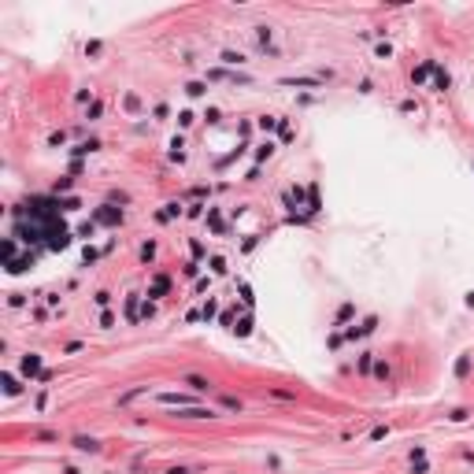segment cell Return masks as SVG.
Wrapping results in <instances>:
<instances>
[{
	"label": "cell",
	"instance_id": "obj_1",
	"mask_svg": "<svg viewBox=\"0 0 474 474\" xmlns=\"http://www.w3.org/2000/svg\"><path fill=\"white\" fill-rule=\"evenodd\" d=\"M182 385H189L193 393H211V389H215L211 378H204V374H185V378H182Z\"/></svg>",
	"mask_w": 474,
	"mask_h": 474
},
{
	"label": "cell",
	"instance_id": "obj_2",
	"mask_svg": "<svg viewBox=\"0 0 474 474\" xmlns=\"http://www.w3.org/2000/svg\"><path fill=\"white\" fill-rule=\"evenodd\" d=\"M178 419H219V411L215 407H182Z\"/></svg>",
	"mask_w": 474,
	"mask_h": 474
},
{
	"label": "cell",
	"instance_id": "obj_3",
	"mask_svg": "<svg viewBox=\"0 0 474 474\" xmlns=\"http://www.w3.org/2000/svg\"><path fill=\"white\" fill-rule=\"evenodd\" d=\"M71 444H74L78 452H100V441H97V437H74Z\"/></svg>",
	"mask_w": 474,
	"mask_h": 474
},
{
	"label": "cell",
	"instance_id": "obj_4",
	"mask_svg": "<svg viewBox=\"0 0 474 474\" xmlns=\"http://www.w3.org/2000/svg\"><path fill=\"white\" fill-rule=\"evenodd\" d=\"M282 85H297V89H315V85H322V78H282Z\"/></svg>",
	"mask_w": 474,
	"mask_h": 474
},
{
	"label": "cell",
	"instance_id": "obj_5",
	"mask_svg": "<svg viewBox=\"0 0 474 474\" xmlns=\"http://www.w3.org/2000/svg\"><path fill=\"white\" fill-rule=\"evenodd\" d=\"M219 60L226 63V67H241V63H245V56H241V52H233V49H222V56H219Z\"/></svg>",
	"mask_w": 474,
	"mask_h": 474
},
{
	"label": "cell",
	"instance_id": "obj_6",
	"mask_svg": "<svg viewBox=\"0 0 474 474\" xmlns=\"http://www.w3.org/2000/svg\"><path fill=\"white\" fill-rule=\"evenodd\" d=\"M159 400H163V404H178V407H189V396H185V393H159Z\"/></svg>",
	"mask_w": 474,
	"mask_h": 474
},
{
	"label": "cell",
	"instance_id": "obj_7",
	"mask_svg": "<svg viewBox=\"0 0 474 474\" xmlns=\"http://www.w3.org/2000/svg\"><path fill=\"white\" fill-rule=\"evenodd\" d=\"M37 371H41V359H37V356H26V359H23V374L30 378V374H37Z\"/></svg>",
	"mask_w": 474,
	"mask_h": 474
},
{
	"label": "cell",
	"instance_id": "obj_8",
	"mask_svg": "<svg viewBox=\"0 0 474 474\" xmlns=\"http://www.w3.org/2000/svg\"><path fill=\"white\" fill-rule=\"evenodd\" d=\"M433 74H437V82H433V85H437V93H444V89H448V85H452L448 71H437V67H433Z\"/></svg>",
	"mask_w": 474,
	"mask_h": 474
},
{
	"label": "cell",
	"instance_id": "obj_9",
	"mask_svg": "<svg viewBox=\"0 0 474 474\" xmlns=\"http://www.w3.org/2000/svg\"><path fill=\"white\" fill-rule=\"evenodd\" d=\"M185 93H189V97H204L207 85H204V82H189V85H185Z\"/></svg>",
	"mask_w": 474,
	"mask_h": 474
},
{
	"label": "cell",
	"instance_id": "obj_10",
	"mask_svg": "<svg viewBox=\"0 0 474 474\" xmlns=\"http://www.w3.org/2000/svg\"><path fill=\"white\" fill-rule=\"evenodd\" d=\"M448 419H452V422H463V419H467V407H452Z\"/></svg>",
	"mask_w": 474,
	"mask_h": 474
},
{
	"label": "cell",
	"instance_id": "obj_11",
	"mask_svg": "<svg viewBox=\"0 0 474 474\" xmlns=\"http://www.w3.org/2000/svg\"><path fill=\"white\" fill-rule=\"evenodd\" d=\"M93 300H97L100 308H108V304H111V293H108V289H100V293H97V297H93Z\"/></svg>",
	"mask_w": 474,
	"mask_h": 474
},
{
	"label": "cell",
	"instance_id": "obj_12",
	"mask_svg": "<svg viewBox=\"0 0 474 474\" xmlns=\"http://www.w3.org/2000/svg\"><path fill=\"white\" fill-rule=\"evenodd\" d=\"M222 407H230V411H241V400H237V396H222Z\"/></svg>",
	"mask_w": 474,
	"mask_h": 474
},
{
	"label": "cell",
	"instance_id": "obj_13",
	"mask_svg": "<svg viewBox=\"0 0 474 474\" xmlns=\"http://www.w3.org/2000/svg\"><path fill=\"white\" fill-rule=\"evenodd\" d=\"M271 396H278V400H297V393H289V389H271Z\"/></svg>",
	"mask_w": 474,
	"mask_h": 474
},
{
	"label": "cell",
	"instance_id": "obj_14",
	"mask_svg": "<svg viewBox=\"0 0 474 474\" xmlns=\"http://www.w3.org/2000/svg\"><path fill=\"white\" fill-rule=\"evenodd\" d=\"M374 56H378V60H389V56H393V49H389V45H378V49H374Z\"/></svg>",
	"mask_w": 474,
	"mask_h": 474
},
{
	"label": "cell",
	"instance_id": "obj_15",
	"mask_svg": "<svg viewBox=\"0 0 474 474\" xmlns=\"http://www.w3.org/2000/svg\"><path fill=\"white\" fill-rule=\"evenodd\" d=\"M260 126H263V130H274V126H278V119H274V115H263Z\"/></svg>",
	"mask_w": 474,
	"mask_h": 474
},
{
	"label": "cell",
	"instance_id": "obj_16",
	"mask_svg": "<svg viewBox=\"0 0 474 474\" xmlns=\"http://www.w3.org/2000/svg\"><path fill=\"white\" fill-rule=\"evenodd\" d=\"M256 156H260V159H267V156H274V141H267V145H263V148H260V152H256Z\"/></svg>",
	"mask_w": 474,
	"mask_h": 474
},
{
	"label": "cell",
	"instance_id": "obj_17",
	"mask_svg": "<svg viewBox=\"0 0 474 474\" xmlns=\"http://www.w3.org/2000/svg\"><path fill=\"white\" fill-rule=\"evenodd\" d=\"M167 474H193L189 467H167Z\"/></svg>",
	"mask_w": 474,
	"mask_h": 474
}]
</instances>
